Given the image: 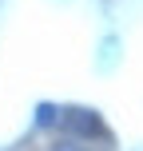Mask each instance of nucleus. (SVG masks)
<instances>
[{"mask_svg":"<svg viewBox=\"0 0 143 151\" xmlns=\"http://www.w3.org/2000/svg\"><path fill=\"white\" fill-rule=\"evenodd\" d=\"M56 127H64L75 139H99V143L111 139V131H107L103 115H99L96 107H60V123H56Z\"/></svg>","mask_w":143,"mask_h":151,"instance_id":"1","label":"nucleus"},{"mask_svg":"<svg viewBox=\"0 0 143 151\" xmlns=\"http://www.w3.org/2000/svg\"><path fill=\"white\" fill-rule=\"evenodd\" d=\"M60 123V107L56 104H36V127H56Z\"/></svg>","mask_w":143,"mask_h":151,"instance_id":"2","label":"nucleus"},{"mask_svg":"<svg viewBox=\"0 0 143 151\" xmlns=\"http://www.w3.org/2000/svg\"><path fill=\"white\" fill-rule=\"evenodd\" d=\"M52 151H91V143H88V139L68 135V139H60V143H52Z\"/></svg>","mask_w":143,"mask_h":151,"instance_id":"3","label":"nucleus"}]
</instances>
